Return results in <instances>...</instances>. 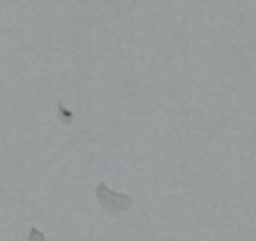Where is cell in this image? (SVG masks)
Wrapping results in <instances>:
<instances>
[{
    "label": "cell",
    "instance_id": "obj_1",
    "mask_svg": "<svg viewBox=\"0 0 256 241\" xmlns=\"http://www.w3.org/2000/svg\"><path fill=\"white\" fill-rule=\"evenodd\" d=\"M96 194H98V200L100 205L105 207L109 212H126L128 207H130V196L126 194H116V192H111L105 184H100L98 188H96Z\"/></svg>",
    "mask_w": 256,
    "mask_h": 241
},
{
    "label": "cell",
    "instance_id": "obj_2",
    "mask_svg": "<svg viewBox=\"0 0 256 241\" xmlns=\"http://www.w3.org/2000/svg\"><path fill=\"white\" fill-rule=\"evenodd\" d=\"M28 241H47V239H45V235H43L41 230L32 228V230H30V239H28Z\"/></svg>",
    "mask_w": 256,
    "mask_h": 241
}]
</instances>
